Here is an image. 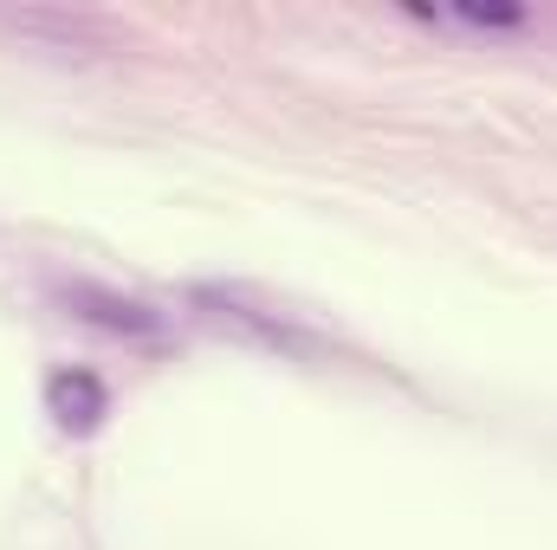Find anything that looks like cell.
Segmentation results:
<instances>
[{"label": "cell", "instance_id": "cell-2", "mask_svg": "<svg viewBox=\"0 0 557 550\" xmlns=\"http://www.w3.org/2000/svg\"><path fill=\"white\" fill-rule=\"evenodd\" d=\"M65 304H72L78 317L104 324V330H124V337H156V330H162V317H156L149 304L117 298V291H98V285H72V291H65Z\"/></svg>", "mask_w": 557, "mask_h": 550}, {"label": "cell", "instance_id": "cell-1", "mask_svg": "<svg viewBox=\"0 0 557 550\" xmlns=\"http://www.w3.org/2000/svg\"><path fill=\"white\" fill-rule=\"evenodd\" d=\"M46 409H52V421H59L65 434H91V427L111 414V396H104L98 376H85V370H59V376L46 383Z\"/></svg>", "mask_w": 557, "mask_h": 550}]
</instances>
